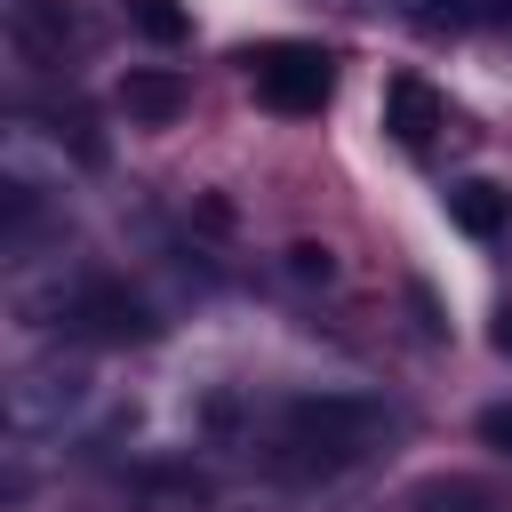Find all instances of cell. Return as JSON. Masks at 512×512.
Instances as JSON below:
<instances>
[{
    "mask_svg": "<svg viewBox=\"0 0 512 512\" xmlns=\"http://www.w3.org/2000/svg\"><path fill=\"white\" fill-rule=\"evenodd\" d=\"M384 440V408L360 392H304L264 424V464L280 480H336Z\"/></svg>",
    "mask_w": 512,
    "mask_h": 512,
    "instance_id": "1",
    "label": "cell"
},
{
    "mask_svg": "<svg viewBox=\"0 0 512 512\" xmlns=\"http://www.w3.org/2000/svg\"><path fill=\"white\" fill-rule=\"evenodd\" d=\"M248 88H256V104L304 120V112H320V104L336 96V64H328V48L272 40V48H248Z\"/></svg>",
    "mask_w": 512,
    "mask_h": 512,
    "instance_id": "2",
    "label": "cell"
},
{
    "mask_svg": "<svg viewBox=\"0 0 512 512\" xmlns=\"http://www.w3.org/2000/svg\"><path fill=\"white\" fill-rule=\"evenodd\" d=\"M384 128H392V144H408V152H424L440 128H448V104L416 80V72H400V80H384Z\"/></svg>",
    "mask_w": 512,
    "mask_h": 512,
    "instance_id": "3",
    "label": "cell"
},
{
    "mask_svg": "<svg viewBox=\"0 0 512 512\" xmlns=\"http://www.w3.org/2000/svg\"><path fill=\"white\" fill-rule=\"evenodd\" d=\"M400 512H512L496 480H472V472H432L400 496Z\"/></svg>",
    "mask_w": 512,
    "mask_h": 512,
    "instance_id": "4",
    "label": "cell"
},
{
    "mask_svg": "<svg viewBox=\"0 0 512 512\" xmlns=\"http://www.w3.org/2000/svg\"><path fill=\"white\" fill-rule=\"evenodd\" d=\"M448 224L472 232V240H496L512 224V192L488 184V176H464V184H448Z\"/></svg>",
    "mask_w": 512,
    "mask_h": 512,
    "instance_id": "5",
    "label": "cell"
},
{
    "mask_svg": "<svg viewBox=\"0 0 512 512\" xmlns=\"http://www.w3.org/2000/svg\"><path fill=\"white\" fill-rule=\"evenodd\" d=\"M80 328H96V336H112V344H128V336H152V320H144V304L128 296V288H112V280H96V288H80Z\"/></svg>",
    "mask_w": 512,
    "mask_h": 512,
    "instance_id": "6",
    "label": "cell"
},
{
    "mask_svg": "<svg viewBox=\"0 0 512 512\" xmlns=\"http://www.w3.org/2000/svg\"><path fill=\"white\" fill-rule=\"evenodd\" d=\"M184 104H192V88H184L176 72H128V80H120V112L144 120V128H168Z\"/></svg>",
    "mask_w": 512,
    "mask_h": 512,
    "instance_id": "7",
    "label": "cell"
},
{
    "mask_svg": "<svg viewBox=\"0 0 512 512\" xmlns=\"http://www.w3.org/2000/svg\"><path fill=\"white\" fill-rule=\"evenodd\" d=\"M128 8H136V24H144V32H160V40H176V32H184V16H176L168 0H128Z\"/></svg>",
    "mask_w": 512,
    "mask_h": 512,
    "instance_id": "8",
    "label": "cell"
},
{
    "mask_svg": "<svg viewBox=\"0 0 512 512\" xmlns=\"http://www.w3.org/2000/svg\"><path fill=\"white\" fill-rule=\"evenodd\" d=\"M480 440H488L496 456H512V400H496V408H480Z\"/></svg>",
    "mask_w": 512,
    "mask_h": 512,
    "instance_id": "9",
    "label": "cell"
},
{
    "mask_svg": "<svg viewBox=\"0 0 512 512\" xmlns=\"http://www.w3.org/2000/svg\"><path fill=\"white\" fill-rule=\"evenodd\" d=\"M496 352L512 360V312H496Z\"/></svg>",
    "mask_w": 512,
    "mask_h": 512,
    "instance_id": "10",
    "label": "cell"
},
{
    "mask_svg": "<svg viewBox=\"0 0 512 512\" xmlns=\"http://www.w3.org/2000/svg\"><path fill=\"white\" fill-rule=\"evenodd\" d=\"M480 16L488 24H512V0H480Z\"/></svg>",
    "mask_w": 512,
    "mask_h": 512,
    "instance_id": "11",
    "label": "cell"
},
{
    "mask_svg": "<svg viewBox=\"0 0 512 512\" xmlns=\"http://www.w3.org/2000/svg\"><path fill=\"white\" fill-rule=\"evenodd\" d=\"M416 8H424V16H456V0H416Z\"/></svg>",
    "mask_w": 512,
    "mask_h": 512,
    "instance_id": "12",
    "label": "cell"
}]
</instances>
